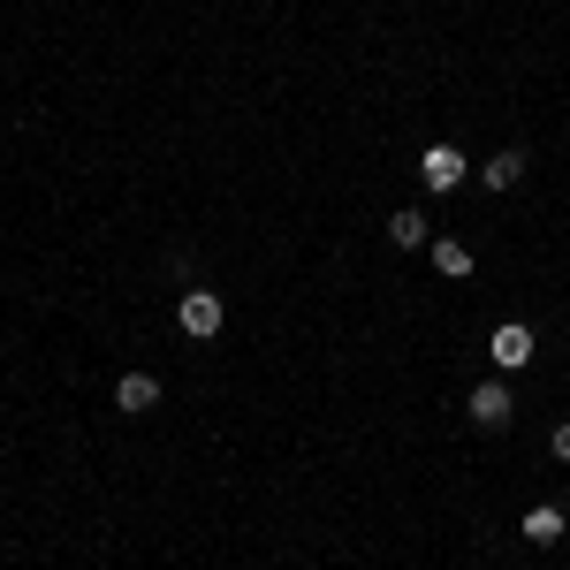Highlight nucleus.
<instances>
[{
    "instance_id": "f257e3e1",
    "label": "nucleus",
    "mask_w": 570,
    "mask_h": 570,
    "mask_svg": "<svg viewBox=\"0 0 570 570\" xmlns=\"http://www.w3.org/2000/svg\"><path fill=\"white\" fill-rule=\"evenodd\" d=\"M176 320H183V335H190V343H214L220 320H228V305H220V289H183Z\"/></svg>"
},
{
    "instance_id": "f03ea898",
    "label": "nucleus",
    "mask_w": 570,
    "mask_h": 570,
    "mask_svg": "<svg viewBox=\"0 0 570 570\" xmlns=\"http://www.w3.org/2000/svg\"><path fill=\"white\" fill-rule=\"evenodd\" d=\"M464 411H472V426H480V434H502V426L518 419V395H510V381H480Z\"/></svg>"
},
{
    "instance_id": "7ed1b4c3",
    "label": "nucleus",
    "mask_w": 570,
    "mask_h": 570,
    "mask_svg": "<svg viewBox=\"0 0 570 570\" xmlns=\"http://www.w3.org/2000/svg\"><path fill=\"white\" fill-rule=\"evenodd\" d=\"M464 176H472V160H464L456 145H426V153H419V183H426V190H441V198H449Z\"/></svg>"
},
{
    "instance_id": "20e7f679",
    "label": "nucleus",
    "mask_w": 570,
    "mask_h": 570,
    "mask_svg": "<svg viewBox=\"0 0 570 570\" xmlns=\"http://www.w3.org/2000/svg\"><path fill=\"white\" fill-rule=\"evenodd\" d=\"M487 357H494L502 373H525V365H532V327H525V320H502V327L487 335Z\"/></svg>"
},
{
    "instance_id": "39448f33",
    "label": "nucleus",
    "mask_w": 570,
    "mask_h": 570,
    "mask_svg": "<svg viewBox=\"0 0 570 570\" xmlns=\"http://www.w3.org/2000/svg\"><path fill=\"white\" fill-rule=\"evenodd\" d=\"M115 403H122L130 419H145V411H160V381H153V373H122V381H115Z\"/></svg>"
},
{
    "instance_id": "423d86ee",
    "label": "nucleus",
    "mask_w": 570,
    "mask_h": 570,
    "mask_svg": "<svg viewBox=\"0 0 570 570\" xmlns=\"http://www.w3.org/2000/svg\"><path fill=\"white\" fill-rule=\"evenodd\" d=\"M518 532H525L532 548H556V540L570 532V518L556 510V502H532V510H525V525H518Z\"/></svg>"
},
{
    "instance_id": "0eeeda50",
    "label": "nucleus",
    "mask_w": 570,
    "mask_h": 570,
    "mask_svg": "<svg viewBox=\"0 0 570 570\" xmlns=\"http://www.w3.org/2000/svg\"><path fill=\"white\" fill-rule=\"evenodd\" d=\"M518 176H525V153H518V145H502V153H494V160L480 168L487 190H518Z\"/></svg>"
},
{
    "instance_id": "6e6552de",
    "label": "nucleus",
    "mask_w": 570,
    "mask_h": 570,
    "mask_svg": "<svg viewBox=\"0 0 570 570\" xmlns=\"http://www.w3.org/2000/svg\"><path fill=\"white\" fill-rule=\"evenodd\" d=\"M389 244H403V252H419V244H434V228H426V214H389Z\"/></svg>"
},
{
    "instance_id": "1a4fd4ad",
    "label": "nucleus",
    "mask_w": 570,
    "mask_h": 570,
    "mask_svg": "<svg viewBox=\"0 0 570 570\" xmlns=\"http://www.w3.org/2000/svg\"><path fill=\"white\" fill-rule=\"evenodd\" d=\"M426 252H434V266L449 274V282H464V274H472V244H456V236H434Z\"/></svg>"
},
{
    "instance_id": "9d476101",
    "label": "nucleus",
    "mask_w": 570,
    "mask_h": 570,
    "mask_svg": "<svg viewBox=\"0 0 570 570\" xmlns=\"http://www.w3.org/2000/svg\"><path fill=\"white\" fill-rule=\"evenodd\" d=\"M548 449H556V456H563V464H570V419H563V426H556V434H548Z\"/></svg>"
}]
</instances>
